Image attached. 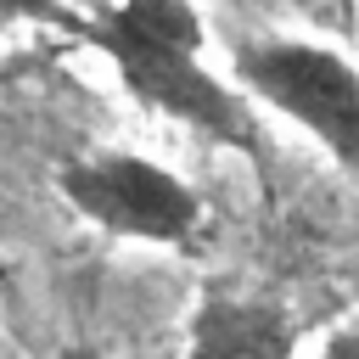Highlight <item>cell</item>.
<instances>
[{
	"instance_id": "obj_2",
	"label": "cell",
	"mask_w": 359,
	"mask_h": 359,
	"mask_svg": "<svg viewBox=\"0 0 359 359\" xmlns=\"http://www.w3.org/2000/svg\"><path fill=\"white\" fill-rule=\"evenodd\" d=\"M230 73L258 107L297 123L337 168L359 180V67L337 45L297 34L241 39L230 50Z\"/></svg>"
},
{
	"instance_id": "obj_4",
	"label": "cell",
	"mask_w": 359,
	"mask_h": 359,
	"mask_svg": "<svg viewBox=\"0 0 359 359\" xmlns=\"http://www.w3.org/2000/svg\"><path fill=\"white\" fill-rule=\"evenodd\" d=\"M297 320L275 297L247 292H208L191 309L185 359H292L297 353Z\"/></svg>"
},
{
	"instance_id": "obj_5",
	"label": "cell",
	"mask_w": 359,
	"mask_h": 359,
	"mask_svg": "<svg viewBox=\"0 0 359 359\" xmlns=\"http://www.w3.org/2000/svg\"><path fill=\"white\" fill-rule=\"evenodd\" d=\"M22 22H39V28H62V34H79L90 28V17H79L67 0H0V34L6 28H22Z\"/></svg>"
},
{
	"instance_id": "obj_6",
	"label": "cell",
	"mask_w": 359,
	"mask_h": 359,
	"mask_svg": "<svg viewBox=\"0 0 359 359\" xmlns=\"http://www.w3.org/2000/svg\"><path fill=\"white\" fill-rule=\"evenodd\" d=\"M320 359H359V320H348V325H337V331L325 337V348H320Z\"/></svg>"
},
{
	"instance_id": "obj_3",
	"label": "cell",
	"mask_w": 359,
	"mask_h": 359,
	"mask_svg": "<svg viewBox=\"0 0 359 359\" xmlns=\"http://www.w3.org/2000/svg\"><path fill=\"white\" fill-rule=\"evenodd\" d=\"M62 196L73 213H84L95 230L118 241H146V247H185L202 224V196L163 163L135 157V151H95L73 157L56 174Z\"/></svg>"
},
{
	"instance_id": "obj_1",
	"label": "cell",
	"mask_w": 359,
	"mask_h": 359,
	"mask_svg": "<svg viewBox=\"0 0 359 359\" xmlns=\"http://www.w3.org/2000/svg\"><path fill=\"white\" fill-rule=\"evenodd\" d=\"M84 45H95L123 90L174 118L180 129L247 157L252 168H269V135L258 118V101L241 84H224L202 62V17L191 0H112L90 17Z\"/></svg>"
},
{
	"instance_id": "obj_7",
	"label": "cell",
	"mask_w": 359,
	"mask_h": 359,
	"mask_svg": "<svg viewBox=\"0 0 359 359\" xmlns=\"http://www.w3.org/2000/svg\"><path fill=\"white\" fill-rule=\"evenodd\" d=\"M62 359H95V353H90V348H67Z\"/></svg>"
}]
</instances>
